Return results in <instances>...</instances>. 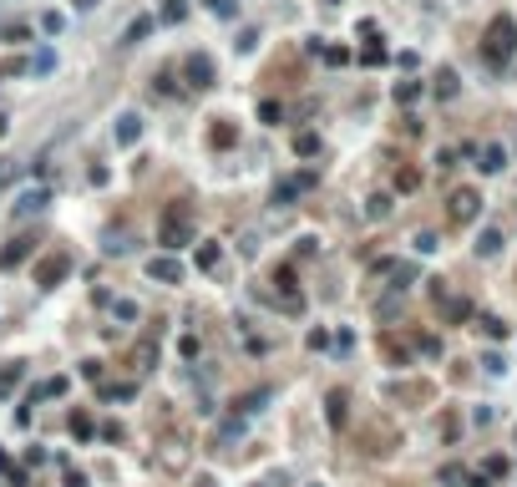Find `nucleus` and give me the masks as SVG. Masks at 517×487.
<instances>
[{
	"label": "nucleus",
	"instance_id": "1",
	"mask_svg": "<svg viewBox=\"0 0 517 487\" xmlns=\"http://www.w3.org/2000/svg\"><path fill=\"white\" fill-rule=\"evenodd\" d=\"M158 239H163V249H183V244H193V209L188 203H167V213L158 224Z\"/></svg>",
	"mask_w": 517,
	"mask_h": 487
},
{
	"label": "nucleus",
	"instance_id": "2",
	"mask_svg": "<svg viewBox=\"0 0 517 487\" xmlns=\"http://www.w3.org/2000/svg\"><path fill=\"white\" fill-rule=\"evenodd\" d=\"M512 41H517V25L507 16L492 21V31H487V56H492V61H507L512 56Z\"/></svg>",
	"mask_w": 517,
	"mask_h": 487
},
{
	"label": "nucleus",
	"instance_id": "3",
	"mask_svg": "<svg viewBox=\"0 0 517 487\" xmlns=\"http://www.w3.org/2000/svg\"><path fill=\"white\" fill-rule=\"evenodd\" d=\"M147 279H158V285H183V264H178L173 254H158V259H147Z\"/></svg>",
	"mask_w": 517,
	"mask_h": 487
},
{
	"label": "nucleus",
	"instance_id": "4",
	"mask_svg": "<svg viewBox=\"0 0 517 487\" xmlns=\"http://www.w3.org/2000/svg\"><path fill=\"white\" fill-rule=\"evenodd\" d=\"M67 269H71L67 254H46V259L36 264V285H61V279H67Z\"/></svg>",
	"mask_w": 517,
	"mask_h": 487
},
{
	"label": "nucleus",
	"instance_id": "5",
	"mask_svg": "<svg viewBox=\"0 0 517 487\" xmlns=\"http://www.w3.org/2000/svg\"><path fill=\"white\" fill-rule=\"evenodd\" d=\"M183 71H188L193 86H213V56H203V51H193V56L183 61Z\"/></svg>",
	"mask_w": 517,
	"mask_h": 487
},
{
	"label": "nucleus",
	"instance_id": "6",
	"mask_svg": "<svg viewBox=\"0 0 517 487\" xmlns=\"http://www.w3.org/2000/svg\"><path fill=\"white\" fill-rule=\"evenodd\" d=\"M31 254H36V239H10L5 244V249H0V269H16V264H25V259H31Z\"/></svg>",
	"mask_w": 517,
	"mask_h": 487
},
{
	"label": "nucleus",
	"instance_id": "7",
	"mask_svg": "<svg viewBox=\"0 0 517 487\" xmlns=\"http://www.w3.org/2000/svg\"><path fill=\"white\" fill-rule=\"evenodd\" d=\"M274 285H279V294H284V310H289V315H300V310H304V294L294 289V269H279V274H274Z\"/></svg>",
	"mask_w": 517,
	"mask_h": 487
},
{
	"label": "nucleus",
	"instance_id": "8",
	"mask_svg": "<svg viewBox=\"0 0 517 487\" xmlns=\"http://www.w3.org/2000/svg\"><path fill=\"white\" fill-rule=\"evenodd\" d=\"M304 188H315V173H300V178H284V183H274V203H294L304 193Z\"/></svg>",
	"mask_w": 517,
	"mask_h": 487
},
{
	"label": "nucleus",
	"instance_id": "9",
	"mask_svg": "<svg viewBox=\"0 0 517 487\" xmlns=\"http://www.w3.org/2000/svg\"><path fill=\"white\" fill-rule=\"evenodd\" d=\"M112 137H117V147H132L142 137V117H137V112H122L117 127H112Z\"/></svg>",
	"mask_w": 517,
	"mask_h": 487
},
{
	"label": "nucleus",
	"instance_id": "10",
	"mask_svg": "<svg viewBox=\"0 0 517 487\" xmlns=\"http://www.w3.org/2000/svg\"><path fill=\"white\" fill-rule=\"evenodd\" d=\"M46 203H51V188H25V193H21V203H16V213L25 219V213H41Z\"/></svg>",
	"mask_w": 517,
	"mask_h": 487
},
{
	"label": "nucleus",
	"instance_id": "11",
	"mask_svg": "<svg viewBox=\"0 0 517 487\" xmlns=\"http://www.w3.org/2000/svg\"><path fill=\"white\" fill-rule=\"evenodd\" d=\"M325 406H330V427H345V416H350V396H345V391H330Z\"/></svg>",
	"mask_w": 517,
	"mask_h": 487
},
{
	"label": "nucleus",
	"instance_id": "12",
	"mask_svg": "<svg viewBox=\"0 0 517 487\" xmlns=\"http://www.w3.org/2000/svg\"><path fill=\"white\" fill-rule=\"evenodd\" d=\"M472 213H477V193H467V188H461V193H451V219H472Z\"/></svg>",
	"mask_w": 517,
	"mask_h": 487
},
{
	"label": "nucleus",
	"instance_id": "13",
	"mask_svg": "<svg viewBox=\"0 0 517 487\" xmlns=\"http://www.w3.org/2000/svg\"><path fill=\"white\" fill-rule=\"evenodd\" d=\"M21 376H25V361H5V366H0V396L16 391V386H21Z\"/></svg>",
	"mask_w": 517,
	"mask_h": 487
},
{
	"label": "nucleus",
	"instance_id": "14",
	"mask_svg": "<svg viewBox=\"0 0 517 487\" xmlns=\"http://www.w3.org/2000/svg\"><path fill=\"white\" fill-rule=\"evenodd\" d=\"M112 320L132 325V320H142V305H137V300H112Z\"/></svg>",
	"mask_w": 517,
	"mask_h": 487
},
{
	"label": "nucleus",
	"instance_id": "15",
	"mask_svg": "<svg viewBox=\"0 0 517 487\" xmlns=\"http://www.w3.org/2000/svg\"><path fill=\"white\" fill-rule=\"evenodd\" d=\"M92 431H97V421H92V416H86V412H71V437H82V442H86Z\"/></svg>",
	"mask_w": 517,
	"mask_h": 487
},
{
	"label": "nucleus",
	"instance_id": "16",
	"mask_svg": "<svg viewBox=\"0 0 517 487\" xmlns=\"http://www.w3.org/2000/svg\"><path fill=\"white\" fill-rule=\"evenodd\" d=\"M147 31H152V16H137L132 25H127V36H122V41H127V46H137V41H142Z\"/></svg>",
	"mask_w": 517,
	"mask_h": 487
},
{
	"label": "nucleus",
	"instance_id": "17",
	"mask_svg": "<svg viewBox=\"0 0 517 487\" xmlns=\"http://www.w3.org/2000/svg\"><path fill=\"white\" fill-rule=\"evenodd\" d=\"M294 152H300V158H315V152H320V137L315 132H300V137H294Z\"/></svg>",
	"mask_w": 517,
	"mask_h": 487
},
{
	"label": "nucleus",
	"instance_id": "18",
	"mask_svg": "<svg viewBox=\"0 0 517 487\" xmlns=\"http://www.w3.org/2000/svg\"><path fill=\"white\" fill-rule=\"evenodd\" d=\"M264 401H269V391H254V396H243V401H239V412L254 416V412H264Z\"/></svg>",
	"mask_w": 517,
	"mask_h": 487
},
{
	"label": "nucleus",
	"instance_id": "19",
	"mask_svg": "<svg viewBox=\"0 0 517 487\" xmlns=\"http://www.w3.org/2000/svg\"><path fill=\"white\" fill-rule=\"evenodd\" d=\"M208 143H213V147H228V143H234V127H228V122H213Z\"/></svg>",
	"mask_w": 517,
	"mask_h": 487
},
{
	"label": "nucleus",
	"instance_id": "20",
	"mask_svg": "<svg viewBox=\"0 0 517 487\" xmlns=\"http://www.w3.org/2000/svg\"><path fill=\"white\" fill-rule=\"evenodd\" d=\"M365 213H370V219H385V213H391V198H385V193H370Z\"/></svg>",
	"mask_w": 517,
	"mask_h": 487
},
{
	"label": "nucleus",
	"instance_id": "21",
	"mask_svg": "<svg viewBox=\"0 0 517 487\" xmlns=\"http://www.w3.org/2000/svg\"><path fill=\"white\" fill-rule=\"evenodd\" d=\"M218 259H224V249H218V244H203V249H198V269H213Z\"/></svg>",
	"mask_w": 517,
	"mask_h": 487
},
{
	"label": "nucleus",
	"instance_id": "22",
	"mask_svg": "<svg viewBox=\"0 0 517 487\" xmlns=\"http://www.w3.org/2000/svg\"><path fill=\"white\" fill-rule=\"evenodd\" d=\"M258 117H264V122H284V107H279V102H264V107H258Z\"/></svg>",
	"mask_w": 517,
	"mask_h": 487
},
{
	"label": "nucleus",
	"instance_id": "23",
	"mask_svg": "<svg viewBox=\"0 0 517 487\" xmlns=\"http://www.w3.org/2000/svg\"><path fill=\"white\" fill-rule=\"evenodd\" d=\"M482 168H487V173L502 168V147H487V152H482Z\"/></svg>",
	"mask_w": 517,
	"mask_h": 487
},
{
	"label": "nucleus",
	"instance_id": "24",
	"mask_svg": "<svg viewBox=\"0 0 517 487\" xmlns=\"http://www.w3.org/2000/svg\"><path fill=\"white\" fill-rule=\"evenodd\" d=\"M497 244H502V234H497V228H487V234H482V244H477V249H482V254H497Z\"/></svg>",
	"mask_w": 517,
	"mask_h": 487
},
{
	"label": "nucleus",
	"instance_id": "25",
	"mask_svg": "<svg viewBox=\"0 0 517 487\" xmlns=\"http://www.w3.org/2000/svg\"><path fill=\"white\" fill-rule=\"evenodd\" d=\"M416 92H421L416 82H400V86H396V102H416Z\"/></svg>",
	"mask_w": 517,
	"mask_h": 487
},
{
	"label": "nucleus",
	"instance_id": "26",
	"mask_svg": "<svg viewBox=\"0 0 517 487\" xmlns=\"http://www.w3.org/2000/svg\"><path fill=\"white\" fill-rule=\"evenodd\" d=\"M436 92H442V97H451V92H457V76H451V71H442V82H436Z\"/></svg>",
	"mask_w": 517,
	"mask_h": 487
},
{
	"label": "nucleus",
	"instance_id": "27",
	"mask_svg": "<svg viewBox=\"0 0 517 487\" xmlns=\"http://www.w3.org/2000/svg\"><path fill=\"white\" fill-rule=\"evenodd\" d=\"M67 487H86V477L82 472H67Z\"/></svg>",
	"mask_w": 517,
	"mask_h": 487
},
{
	"label": "nucleus",
	"instance_id": "28",
	"mask_svg": "<svg viewBox=\"0 0 517 487\" xmlns=\"http://www.w3.org/2000/svg\"><path fill=\"white\" fill-rule=\"evenodd\" d=\"M76 5H82V10H92V5H97V0H76Z\"/></svg>",
	"mask_w": 517,
	"mask_h": 487
},
{
	"label": "nucleus",
	"instance_id": "29",
	"mask_svg": "<svg viewBox=\"0 0 517 487\" xmlns=\"http://www.w3.org/2000/svg\"><path fill=\"white\" fill-rule=\"evenodd\" d=\"M198 487H213V477H198Z\"/></svg>",
	"mask_w": 517,
	"mask_h": 487
},
{
	"label": "nucleus",
	"instance_id": "30",
	"mask_svg": "<svg viewBox=\"0 0 517 487\" xmlns=\"http://www.w3.org/2000/svg\"><path fill=\"white\" fill-rule=\"evenodd\" d=\"M5 467H10V462H5V452H0V472H5Z\"/></svg>",
	"mask_w": 517,
	"mask_h": 487
},
{
	"label": "nucleus",
	"instance_id": "31",
	"mask_svg": "<svg viewBox=\"0 0 517 487\" xmlns=\"http://www.w3.org/2000/svg\"><path fill=\"white\" fill-rule=\"evenodd\" d=\"M0 137H5V117H0Z\"/></svg>",
	"mask_w": 517,
	"mask_h": 487
},
{
	"label": "nucleus",
	"instance_id": "32",
	"mask_svg": "<svg viewBox=\"0 0 517 487\" xmlns=\"http://www.w3.org/2000/svg\"><path fill=\"white\" fill-rule=\"evenodd\" d=\"M330 5H340V0H330Z\"/></svg>",
	"mask_w": 517,
	"mask_h": 487
},
{
	"label": "nucleus",
	"instance_id": "33",
	"mask_svg": "<svg viewBox=\"0 0 517 487\" xmlns=\"http://www.w3.org/2000/svg\"><path fill=\"white\" fill-rule=\"evenodd\" d=\"M258 487H269V482H258Z\"/></svg>",
	"mask_w": 517,
	"mask_h": 487
}]
</instances>
